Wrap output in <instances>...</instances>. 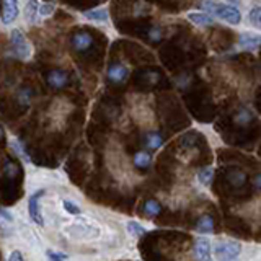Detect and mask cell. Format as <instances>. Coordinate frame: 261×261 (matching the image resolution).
<instances>
[{
  "label": "cell",
  "mask_w": 261,
  "mask_h": 261,
  "mask_svg": "<svg viewBox=\"0 0 261 261\" xmlns=\"http://www.w3.org/2000/svg\"><path fill=\"white\" fill-rule=\"evenodd\" d=\"M261 46V35L255 33H242L239 38V47L242 49H256Z\"/></svg>",
  "instance_id": "8"
},
{
  "label": "cell",
  "mask_w": 261,
  "mask_h": 261,
  "mask_svg": "<svg viewBox=\"0 0 261 261\" xmlns=\"http://www.w3.org/2000/svg\"><path fill=\"white\" fill-rule=\"evenodd\" d=\"M41 194H44V190H39L36 193H33L30 196V201H28V211H30V217L35 224H38L39 227L44 225V219L43 214H41V207H39V198Z\"/></svg>",
  "instance_id": "5"
},
{
  "label": "cell",
  "mask_w": 261,
  "mask_h": 261,
  "mask_svg": "<svg viewBox=\"0 0 261 261\" xmlns=\"http://www.w3.org/2000/svg\"><path fill=\"white\" fill-rule=\"evenodd\" d=\"M46 258H47V261H67L69 259V256L65 255V253L54 251V250H47L46 251Z\"/></svg>",
  "instance_id": "24"
},
{
  "label": "cell",
  "mask_w": 261,
  "mask_h": 261,
  "mask_svg": "<svg viewBox=\"0 0 261 261\" xmlns=\"http://www.w3.org/2000/svg\"><path fill=\"white\" fill-rule=\"evenodd\" d=\"M84 16L90 21H108V12L105 8H95V10H87L84 12Z\"/></svg>",
  "instance_id": "13"
},
{
  "label": "cell",
  "mask_w": 261,
  "mask_h": 261,
  "mask_svg": "<svg viewBox=\"0 0 261 261\" xmlns=\"http://www.w3.org/2000/svg\"><path fill=\"white\" fill-rule=\"evenodd\" d=\"M160 211H162L160 204L155 201V199H149V201L144 204V214H145V217H150L152 219L155 216H159Z\"/></svg>",
  "instance_id": "19"
},
{
  "label": "cell",
  "mask_w": 261,
  "mask_h": 261,
  "mask_svg": "<svg viewBox=\"0 0 261 261\" xmlns=\"http://www.w3.org/2000/svg\"><path fill=\"white\" fill-rule=\"evenodd\" d=\"M47 84H49V87L54 88V90L64 88L65 84H67V73L62 72V70H53L47 75Z\"/></svg>",
  "instance_id": "10"
},
{
  "label": "cell",
  "mask_w": 261,
  "mask_h": 261,
  "mask_svg": "<svg viewBox=\"0 0 261 261\" xmlns=\"http://www.w3.org/2000/svg\"><path fill=\"white\" fill-rule=\"evenodd\" d=\"M39 15V4L38 2H28L27 7H24V18L30 23H35L38 20Z\"/></svg>",
  "instance_id": "16"
},
{
  "label": "cell",
  "mask_w": 261,
  "mask_h": 261,
  "mask_svg": "<svg viewBox=\"0 0 261 261\" xmlns=\"http://www.w3.org/2000/svg\"><path fill=\"white\" fill-rule=\"evenodd\" d=\"M65 230L73 239H80V240H93L101 235V228L95 225L93 222H90L88 219H77Z\"/></svg>",
  "instance_id": "2"
},
{
  "label": "cell",
  "mask_w": 261,
  "mask_h": 261,
  "mask_svg": "<svg viewBox=\"0 0 261 261\" xmlns=\"http://www.w3.org/2000/svg\"><path fill=\"white\" fill-rule=\"evenodd\" d=\"M8 261H24V258H23V255H21V251L15 250V251L10 253V258H8Z\"/></svg>",
  "instance_id": "28"
},
{
  "label": "cell",
  "mask_w": 261,
  "mask_h": 261,
  "mask_svg": "<svg viewBox=\"0 0 261 261\" xmlns=\"http://www.w3.org/2000/svg\"><path fill=\"white\" fill-rule=\"evenodd\" d=\"M253 183H255L256 188H259V190H261V173H258V175L255 176V179H253Z\"/></svg>",
  "instance_id": "30"
},
{
  "label": "cell",
  "mask_w": 261,
  "mask_h": 261,
  "mask_svg": "<svg viewBox=\"0 0 261 261\" xmlns=\"http://www.w3.org/2000/svg\"><path fill=\"white\" fill-rule=\"evenodd\" d=\"M251 113L247 110V108H242L239 113H237V116H235V124H239V126H247L251 122Z\"/></svg>",
  "instance_id": "23"
},
{
  "label": "cell",
  "mask_w": 261,
  "mask_h": 261,
  "mask_svg": "<svg viewBox=\"0 0 261 261\" xmlns=\"http://www.w3.org/2000/svg\"><path fill=\"white\" fill-rule=\"evenodd\" d=\"M149 36H150V39H153V41H159V39L162 38V30H160L159 27H153V28L149 31Z\"/></svg>",
  "instance_id": "27"
},
{
  "label": "cell",
  "mask_w": 261,
  "mask_h": 261,
  "mask_svg": "<svg viewBox=\"0 0 261 261\" xmlns=\"http://www.w3.org/2000/svg\"><path fill=\"white\" fill-rule=\"evenodd\" d=\"M62 206H64L65 212H69V214H72V216H80L82 214V209L77 206L75 202H72V201H64Z\"/></svg>",
  "instance_id": "25"
},
{
  "label": "cell",
  "mask_w": 261,
  "mask_h": 261,
  "mask_svg": "<svg viewBox=\"0 0 261 261\" xmlns=\"http://www.w3.org/2000/svg\"><path fill=\"white\" fill-rule=\"evenodd\" d=\"M12 49L13 54L18 59H28L31 54V46L21 33V30H13L12 31Z\"/></svg>",
  "instance_id": "4"
},
{
  "label": "cell",
  "mask_w": 261,
  "mask_h": 261,
  "mask_svg": "<svg viewBox=\"0 0 261 261\" xmlns=\"http://www.w3.org/2000/svg\"><path fill=\"white\" fill-rule=\"evenodd\" d=\"M248 20L251 23V27H255L256 30H261V7H253L248 13Z\"/></svg>",
  "instance_id": "22"
},
{
  "label": "cell",
  "mask_w": 261,
  "mask_h": 261,
  "mask_svg": "<svg viewBox=\"0 0 261 261\" xmlns=\"http://www.w3.org/2000/svg\"><path fill=\"white\" fill-rule=\"evenodd\" d=\"M163 145V137L159 133H150L145 136V147L149 150H157Z\"/></svg>",
  "instance_id": "15"
},
{
  "label": "cell",
  "mask_w": 261,
  "mask_h": 261,
  "mask_svg": "<svg viewBox=\"0 0 261 261\" xmlns=\"http://www.w3.org/2000/svg\"><path fill=\"white\" fill-rule=\"evenodd\" d=\"M212 176H214V170H212L211 167L202 168V170L198 171V179H199V183L202 186H209L211 181H212Z\"/></svg>",
  "instance_id": "21"
},
{
  "label": "cell",
  "mask_w": 261,
  "mask_h": 261,
  "mask_svg": "<svg viewBox=\"0 0 261 261\" xmlns=\"http://www.w3.org/2000/svg\"><path fill=\"white\" fill-rule=\"evenodd\" d=\"M186 16L191 23L196 24V27H209V24L214 23V18H212L211 15L202 13V12H190Z\"/></svg>",
  "instance_id": "12"
},
{
  "label": "cell",
  "mask_w": 261,
  "mask_h": 261,
  "mask_svg": "<svg viewBox=\"0 0 261 261\" xmlns=\"http://www.w3.org/2000/svg\"><path fill=\"white\" fill-rule=\"evenodd\" d=\"M201 8L207 10V13H212L216 18L227 21L230 24H240L242 13L233 4H217V2H204L201 4Z\"/></svg>",
  "instance_id": "1"
},
{
  "label": "cell",
  "mask_w": 261,
  "mask_h": 261,
  "mask_svg": "<svg viewBox=\"0 0 261 261\" xmlns=\"http://www.w3.org/2000/svg\"><path fill=\"white\" fill-rule=\"evenodd\" d=\"M56 5L54 4H39V15L41 16H47L54 12Z\"/></svg>",
  "instance_id": "26"
},
{
  "label": "cell",
  "mask_w": 261,
  "mask_h": 261,
  "mask_svg": "<svg viewBox=\"0 0 261 261\" xmlns=\"http://www.w3.org/2000/svg\"><path fill=\"white\" fill-rule=\"evenodd\" d=\"M126 228H127V233L136 237V239H139V237H142L145 233V227H142L139 222H134V220H129L126 224Z\"/></svg>",
  "instance_id": "20"
},
{
  "label": "cell",
  "mask_w": 261,
  "mask_h": 261,
  "mask_svg": "<svg viewBox=\"0 0 261 261\" xmlns=\"http://www.w3.org/2000/svg\"><path fill=\"white\" fill-rule=\"evenodd\" d=\"M20 10H18V4L16 2H5L4 4V13H2V21L4 24H10L16 20Z\"/></svg>",
  "instance_id": "11"
},
{
  "label": "cell",
  "mask_w": 261,
  "mask_h": 261,
  "mask_svg": "<svg viewBox=\"0 0 261 261\" xmlns=\"http://www.w3.org/2000/svg\"><path fill=\"white\" fill-rule=\"evenodd\" d=\"M92 43H93V38L90 36L88 33H77V35L72 38V46L79 53L87 51V49L92 46Z\"/></svg>",
  "instance_id": "9"
},
{
  "label": "cell",
  "mask_w": 261,
  "mask_h": 261,
  "mask_svg": "<svg viewBox=\"0 0 261 261\" xmlns=\"http://www.w3.org/2000/svg\"><path fill=\"white\" fill-rule=\"evenodd\" d=\"M152 163V155L149 152H139L134 155V165L137 168H147Z\"/></svg>",
  "instance_id": "18"
},
{
  "label": "cell",
  "mask_w": 261,
  "mask_h": 261,
  "mask_svg": "<svg viewBox=\"0 0 261 261\" xmlns=\"http://www.w3.org/2000/svg\"><path fill=\"white\" fill-rule=\"evenodd\" d=\"M196 230L199 233H209L214 230V219L211 216H202L199 217L198 224H196Z\"/></svg>",
  "instance_id": "14"
},
{
  "label": "cell",
  "mask_w": 261,
  "mask_h": 261,
  "mask_svg": "<svg viewBox=\"0 0 261 261\" xmlns=\"http://www.w3.org/2000/svg\"><path fill=\"white\" fill-rule=\"evenodd\" d=\"M211 250H212V245L206 237H199V239L196 240L194 253H196V258H198L199 261H212Z\"/></svg>",
  "instance_id": "6"
},
{
  "label": "cell",
  "mask_w": 261,
  "mask_h": 261,
  "mask_svg": "<svg viewBox=\"0 0 261 261\" xmlns=\"http://www.w3.org/2000/svg\"><path fill=\"white\" fill-rule=\"evenodd\" d=\"M228 181H230L235 188H240L247 183V173L242 170H232L228 173Z\"/></svg>",
  "instance_id": "17"
},
{
  "label": "cell",
  "mask_w": 261,
  "mask_h": 261,
  "mask_svg": "<svg viewBox=\"0 0 261 261\" xmlns=\"http://www.w3.org/2000/svg\"><path fill=\"white\" fill-rule=\"evenodd\" d=\"M106 75H108L110 82H113V84H122L129 75V69L124 64H111Z\"/></svg>",
  "instance_id": "7"
},
{
  "label": "cell",
  "mask_w": 261,
  "mask_h": 261,
  "mask_svg": "<svg viewBox=\"0 0 261 261\" xmlns=\"http://www.w3.org/2000/svg\"><path fill=\"white\" fill-rule=\"evenodd\" d=\"M242 253V243L235 240L219 242L214 247V255L217 261H237Z\"/></svg>",
  "instance_id": "3"
},
{
  "label": "cell",
  "mask_w": 261,
  "mask_h": 261,
  "mask_svg": "<svg viewBox=\"0 0 261 261\" xmlns=\"http://www.w3.org/2000/svg\"><path fill=\"white\" fill-rule=\"evenodd\" d=\"M0 217H2V219H7V220H12V219H13L12 214H8V212H7L5 209H0Z\"/></svg>",
  "instance_id": "29"
}]
</instances>
